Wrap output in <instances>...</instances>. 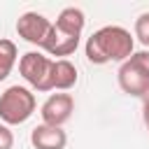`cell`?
Here are the masks:
<instances>
[{"label":"cell","mask_w":149,"mask_h":149,"mask_svg":"<svg viewBox=\"0 0 149 149\" xmlns=\"http://www.w3.org/2000/svg\"><path fill=\"white\" fill-rule=\"evenodd\" d=\"M133 37L121 26H102L86 40V58L95 65L128 61L133 56Z\"/></svg>","instance_id":"cell-1"},{"label":"cell","mask_w":149,"mask_h":149,"mask_svg":"<svg viewBox=\"0 0 149 149\" xmlns=\"http://www.w3.org/2000/svg\"><path fill=\"white\" fill-rule=\"evenodd\" d=\"M84 12L79 7H65L56 23L51 26V33L44 42V51L51 54V56H70L77 51L79 47V37H81V30H84Z\"/></svg>","instance_id":"cell-2"},{"label":"cell","mask_w":149,"mask_h":149,"mask_svg":"<svg viewBox=\"0 0 149 149\" xmlns=\"http://www.w3.org/2000/svg\"><path fill=\"white\" fill-rule=\"evenodd\" d=\"M35 112V93L26 86H9L0 95V119L7 126H19L28 121Z\"/></svg>","instance_id":"cell-3"},{"label":"cell","mask_w":149,"mask_h":149,"mask_svg":"<svg viewBox=\"0 0 149 149\" xmlns=\"http://www.w3.org/2000/svg\"><path fill=\"white\" fill-rule=\"evenodd\" d=\"M19 72L35 91H51L54 88L51 86L54 61L40 51H26L19 61Z\"/></svg>","instance_id":"cell-4"},{"label":"cell","mask_w":149,"mask_h":149,"mask_svg":"<svg viewBox=\"0 0 149 149\" xmlns=\"http://www.w3.org/2000/svg\"><path fill=\"white\" fill-rule=\"evenodd\" d=\"M51 26H54V23H51L47 16H42V14H37V12H26V14H21L19 21H16V33H19V37H23L26 42L37 44V47H44L49 33H51Z\"/></svg>","instance_id":"cell-5"},{"label":"cell","mask_w":149,"mask_h":149,"mask_svg":"<svg viewBox=\"0 0 149 149\" xmlns=\"http://www.w3.org/2000/svg\"><path fill=\"white\" fill-rule=\"evenodd\" d=\"M74 112V98L70 93H51L42 105V121L47 126H63Z\"/></svg>","instance_id":"cell-6"},{"label":"cell","mask_w":149,"mask_h":149,"mask_svg":"<svg viewBox=\"0 0 149 149\" xmlns=\"http://www.w3.org/2000/svg\"><path fill=\"white\" fill-rule=\"evenodd\" d=\"M119 86H121L123 93L135 95V98H147L149 95V79L130 61H126L119 68Z\"/></svg>","instance_id":"cell-7"},{"label":"cell","mask_w":149,"mask_h":149,"mask_svg":"<svg viewBox=\"0 0 149 149\" xmlns=\"http://www.w3.org/2000/svg\"><path fill=\"white\" fill-rule=\"evenodd\" d=\"M30 142L35 149H65L68 144V135L63 128L58 126H47L40 123L37 128H33L30 133Z\"/></svg>","instance_id":"cell-8"},{"label":"cell","mask_w":149,"mask_h":149,"mask_svg":"<svg viewBox=\"0 0 149 149\" xmlns=\"http://www.w3.org/2000/svg\"><path fill=\"white\" fill-rule=\"evenodd\" d=\"M77 84V68L68 58L54 61V72H51V86L58 91H68Z\"/></svg>","instance_id":"cell-9"},{"label":"cell","mask_w":149,"mask_h":149,"mask_svg":"<svg viewBox=\"0 0 149 149\" xmlns=\"http://www.w3.org/2000/svg\"><path fill=\"white\" fill-rule=\"evenodd\" d=\"M16 56H19L16 54V44L12 40L0 37V81L9 77V72H12L14 63H16Z\"/></svg>","instance_id":"cell-10"},{"label":"cell","mask_w":149,"mask_h":149,"mask_svg":"<svg viewBox=\"0 0 149 149\" xmlns=\"http://www.w3.org/2000/svg\"><path fill=\"white\" fill-rule=\"evenodd\" d=\"M135 37L144 47H149V12H144L135 19Z\"/></svg>","instance_id":"cell-11"},{"label":"cell","mask_w":149,"mask_h":149,"mask_svg":"<svg viewBox=\"0 0 149 149\" xmlns=\"http://www.w3.org/2000/svg\"><path fill=\"white\" fill-rule=\"evenodd\" d=\"M128 61L149 79V51H133V56H130Z\"/></svg>","instance_id":"cell-12"},{"label":"cell","mask_w":149,"mask_h":149,"mask_svg":"<svg viewBox=\"0 0 149 149\" xmlns=\"http://www.w3.org/2000/svg\"><path fill=\"white\" fill-rule=\"evenodd\" d=\"M14 147V135L7 123H0V149H12Z\"/></svg>","instance_id":"cell-13"},{"label":"cell","mask_w":149,"mask_h":149,"mask_svg":"<svg viewBox=\"0 0 149 149\" xmlns=\"http://www.w3.org/2000/svg\"><path fill=\"white\" fill-rule=\"evenodd\" d=\"M142 119H144V126H147V130H149V95H147L144 102H142Z\"/></svg>","instance_id":"cell-14"}]
</instances>
